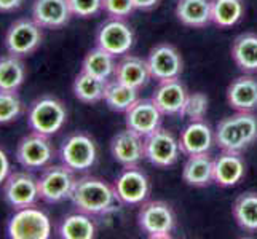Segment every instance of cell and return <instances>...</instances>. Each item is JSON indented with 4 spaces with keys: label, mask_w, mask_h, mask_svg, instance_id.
<instances>
[{
    "label": "cell",
    "mask_w": 257,
    "mask_h": 239,
    "mask_svg": "<svg viewBox=\"0 0 257 239\" xmlns=\"http://www.w3.org/2000/svg\"><path fill=\"white\" fill-rule=\"evenodd\" d=\"M133 2H135L136 10H150V8L157 7L160 0H133Z\"/></svg>",
    "instance_id": "obj_39"
},
{
    "label": "cell",
    "mask_w": 257,
    "mask_h": 239,
    "mask_svg": "<svg viewBox=\"0 0 257 239\" xmlns=\"http://www.w3.org/2000/svg\"><path fill=\"white\" fill-rule=\"evenodd\" d=\"M104 101L113 112H126L133 104L139 101V90L113 78V82H107L105 85Z\"/></svg>",
    "instance_id": "obj_27"
},
{
    "label": "cell",
    "mask_w": 257,
    "mask_h": 239,
    "mask_svg": "<svg viewBox=\"0 0 257 239\" xmlns=\"http://www.w3.org/2000/svg\"><path fill=\"white\" fill-rule=\"evenodd\" d=\"M233 217L238 226L244 231H257V193L247 191L236 198Z\"/></svg>",
    "instance_id": "obj_31"
},
{
    "label": "cell",
    "mask_w": 257,
    "mask_h": 239,
    "mask_svg": "<svg viewBox=\"0 0 257 239\" xmlns=\"http://www.w3.org/2000/svg\"><path fill=\"white\" fill-rule=\"evenodd\" d=\"M115 67H117L115 56L110 55L109 51L96 47L91 51H88L86 56L83 58L82 72H86L93 77H97L101 80H105V82H109V78L113 77V74H115Z\"/></svg>",
    "instance_id": "obj_26"
},
{
    "label": "cell",
    "mask_w": 257,
    "mask_h": 239,
    "mask_svg": "<svg viewBox=\"0 0 257 239\" xmlns=\"http://www.w3.org/2000/svg\"><path fill=\"white\" fill-rule=\"evenodd\" d=\"M110 153L117 163L123 167L138 166L144 155V137L135 131L125 129L117 132L110 140Z\"/></svg>",
    "instance_id": "obj_16"
},
{
    "label": "cell",
    "mask_w": 257,
    "mask_h": 239,
    "mask_svg": "<svg viewBox=\"0 0 257 239\" xmlns=\"http://www.w3.org/2000/svg\"><path fill=\"white\" fill-rule=\"evenodd\" d=\"M246 172L244 159L236 152H222L214 159V182L220 187H233Z\"/></svg>",
    "instance_id": "obj_20"
},
{
    "label": "cell",
    "mask_w": 257,
    "mask_h": 239,
    "mask_svg": "<svg viewBox=\"0 0 257 239\" xmlns=\"http://www.w3.org/2000/svg\"><path fill=\"white\" fill-rule=\"evenodd\" d=\"M23 113V102L16 91H0V125H8Z\"/></svg>",
    "instance_id": "obj_33"
},
{
    "label": "cell",
    "mask_w": 257,
    "mask_h": 239,
    "mask_svg": "<svg viewBox=\"0 0 257 239\" xmlns=\"http://www.w3.org/2000/svg\"><path fill=\"white\" fill-rule=\"evenodd\" d=\"M176 16L189 28H205L211 23V0H179Z\"/></svg>",
    "instance_id": "obj_24"
},
{
    "label": "cell",
    "mask_w": 257,
    "mask_h": 239,
    "mask_svg": "<svg viewBox=\"0 0 257 239\" xmlns=\"http://www.w3.org/2000/svg\"><path fill=\"white\" fill-rule=\"evenodd\" d=\"M147 66L152 78L158 82L179 78L182 72V58L173 45H157L147 58Z\"/></svg>",
    "instance_id": "obj_14"
},
{
    "label": "cell",
    "mask_w": 257,
    "mask_h": 239,
    "mask_svg": "<svg viewBox=\"0 0 257 239\" xmlns=\"http://www.w3.org/2000/svg\"><path fill=\"white\" fill-rule=\"evenodd\" d=\"M216 144L222 152L241 153L257 139V118L252 112H238L224 118L214 132Z\"/></svg>",
    "instance_id": "obj_2"
},
{
    "label": "cell",
    "mask_w": 257,
    "mask_h": 239,
    "mask_svg": "<svg viewBox=\"0 0 257 239\" xmlns=\"http://www.w3.org/2000/svg\"><path fill=\"white\" fill-rule=\"evenodd\" d=\"M232 58L244 72H257V35L241 34L232 47Z\"/></svg>",
    "instance_id": "obj_28"
},
{
    "label": "cell",
    "mask_w": 257,
    "mask_h": 239,
    "mask_svg": "<svg viewBox=\"0 0 257 239\" xmlns=\"http://www.w3.org/2000/svg\"><path fill=\"white\" fill-rule=\"evenodd\" d=\"M227 101L236 112H252L257 109V80L238 77L227 90Z\"/></svg>",
    "instance_id": "obj_21"
},
{
    "label": "cell",
    "mask_w": 257,
    "mask_h": 239,
    "mask_svg": "<svg viewBox=\"0 0 257 239\" xmlns=\"http://www.w3.org/2000/svg\"><path fill=\"white\" fill-rule=\"evenodd\" d=\"M96 43L115 58L125 56L135 45V32L120 18H110L97 29Z\"/></svg>",
    "instance_id": "obj_11"
},
{
    "label": "cell",
    "mask_w": 257,
    "mask_h": 239,
    "mask_svg": "<svg viewBox=\"0 0 257 239\" xmlns=\"http://www.w3.org/2000/svg\"><path fill=\"white\" fill-rule=\"evenodd\" d=\"M55 156V150L47 136L32 134L24 136L20 144L16 147V159L24 169L35 171V169H43L50 164V161Z\"/></svg>",
    "instance_id": "obj_12"
},
{
    "label": "cell",
    "mask_w": 257,
    "mask_h": 239,
    "mask_svg": "<svg viewBox=\"0 0 257 239\" xmlns=\"http://www.w3.org/2000/svg\"><path fill=\"white\" fill-rule=\"evenodd\" d=\"M39 193L40 199L56 204L70 196V191L75 183L74 171L66 164L47 166L39 177Z\"/></svg>",
    "instance_id": "obj_7"
},
{
    "label": "cell",
    "mask_w": 257,
    "mask_h": 239,
    "mask_svg": "<svg viewBox=\"0 0 257 239\" xmlns=\"http://www.w3.org/2000/svg\"><path fill=\"white\" fill-rule=\"evenodd\" d=\"M26 80V67L21 58L8 53L0 58V91H18Z\"/></svg>",
    "instance_id": "obj_29"
},
{
    "label": "cell",
    "mask_w": 257,
    "mask_h": 239,
    "mask_svg": "<svg viewBox=\"0 0 257 239\" xmlns=\"http://www.w3.org/2000/svg\"><path fill=\"white\" fill-rule=\"evenodd\" d=\"M105 85H107L105 80L93 77L86 72H80L74 80L72 90H74V96L80 102L96 104L104 99Z\"/></svg>",
    "instance_id": "obj_30"
},
{
    "label": "cell",
    "mask_w": 257,
    "mask_h": 239,
    "mask_svg": "<svg viewBox=\"0 0 257 239\" xmlns=\"http://www.w3.org/2000/svg\"><path fill=\"white\" fill-rule=\"evenodd\" d=\"M179 140L171 131L158 128L152 134L144 137V155L146 159L155 167H170L181 155Z\"/></svg>",
    "instance_id": "obj_9"
},
{
    "label": "cell",
    "mask_w": 257,
    "mask_h": 239,
    "mask_svg": "<svg viewBox=\"0 0 257 239\" xmlns=\"http://www.w3.org/2000/svg\"><path fill=\"white\" fill-rule=\"evenodd\" d=\"M182 179L190 187H206L214 180V159L208 153L190 155L184 164Z\"/></svg>",
    "instance_id": "obj_22"
},
{
    "label": "cell",
    "mask_w": 257,
    "mask_h": 239,
    "mask_svg": "<svg viewBox=\"0 0 257 239\" xmlns=\"http://www.w3.org/2000/svg\"><path fill=\"white\" fill-rule=\"evenodd\" d=\"M58 236L63 239H93L96 236V225L91 215L78 210L61 220Z\"/></svg>",
    "instance_id": "obj_25"
},
{
    "label": "cell",
    "mask_w": 257,
    "mask_h": 239,
    "mask_svg": "<svg viewBox=\"0 0 257 239\" xmlns=\"http://www.w3.org/2000/svg\"><path fill=\"white\" fill-rule=\"evenodd\" d=\"M102 10L110 18H123L130 16L136 10L133 0H102Z\"/></svg>",
    "instance_id": "obj_36"
},
{
    "label": "cell",
    "mask_w": 257,
    "mask_h": 239,
    "mask_svg": "<svg viewBox=\"0 0 257 239\" xmlns=\"http://www.w3.org/2000/svg\"><path fill=\"white\" fill-rule=\"evenodd\" d=\"M138 225L149 237L152 239H166L170 237L176 217L170 204L163 201H144L141 204L138 214Z\"/></svg>",
    "instance_id": "obj_5"
},
{
    "label": "cell",
    "mask_w": 257,
    "mask_h": 239,
    "mask_svg": "<svg viewBox=\"0 0 257 239\" xmlns=\"http://www.w3.org/2000/svg\"><path fill=\"white\" fill-rule=\"evenodd\" d=\"M61 163L74 172H83L91 169L97 158V148L94 140L85 132H75L64 139L59 148Z\"/></svg>",
    "instance_id": "obj_6"
},
{
    "label": "cell",
    "mask_w": 257,
    "mask_h": 239,
    "mask_svg": "<svg viewBox=\"0 0 257 239\" xmlns=\"http://www.w3.org/2000/svg\"><path fill=\"white\" fill-rule=\"evenodd\" d=\"M69 199L78 210L91 217L109 214L115 210L120 202L115 194L113 185H109L105 180L91 175L75 179Z\"/></svg>",
    "instance_id": "obj_1"
},
{
    "label": "cell",
    "mask_w": 257,
    "mask_h": 239,
    "mask_svg": "<svg viewBox=\"0 0 257 239\" xmlns=\"http://www.w3.org/2000/svg\"><path fill=\"white\" fill-rule=\"evenodd\" d=\"M162 115L152 99H139L125 112V123L128 129L146 137L160 128Z\"/></svg>",
    "instance_id": "obj_15"
},
{
    "label": "cell",
    "mask_w": 257,
    "mask_h": 239,
    "mask_svg": "<svg viewBox=\"0 0 257 239\" xmlns=\"http://www.w3.org/2000/svg\"><path fill=\"white\" fill-rule=\"evenodd\" d=\"M4 198L13 209L35 206L40 199L39 180L28 171L10 172L4 182Z\"/></svg>",
    "instance_id": "obj_10"
},
{
    "label": "cell",
    "mask_w": 257,
    "mask_h": 239,
    "mask_svg": "<svg viewBox=\"0 0 257 239\" xmlns=\"http://www.w3.org/2000/svg\"><path fill=\"white\" fill-rule=\"evenodd\" d=\"M150 75V70L147 66V61L141 59L138 56H125L115 67L113 78L118 80L120 83H125L131 88L141 90L147 85Z\"/></svg>",
    "instance_id": "obj_23"
},
{
    "label": "cell",
    "mask_w": 257,
    "mask_h": 239,
    "mask_svg": "<svg viewBox=\"0 0 257 239\" xmlns=\"http://www.w3.org/2000/svg\"><path fill=\"white\" fill-rule=\"evenodd\" d=\"M69 0H34L32 20L42 29H61L72 18Z\"/></svg>",
    "instance_id": "obj_17"
},
{
    "label": "cell",
    "mask_w": 257,
    "mask_h": 239,
    "mask_svg": "<svg viewBox=\"0 0 257 239\" xmlns=\"http://www.w3.org/2000/svg\"><path fill=\"white\" fill-rule=\"evenodd\" d=\"M24 0H0V13H13L23 7Z\"/></svg>",
    "instance_id": "obj_38"
},
{
    "label": "cell",
    "mask_w": 257,
    "mask_h": 239,
    "mask_svg": "<svg viewBox=\"0 0 257 239\" xmlns=\"http://www.w3.org/2000/svg\"><path fill=\"white\" fill-rule=\"evenodd\" d=\"M8 175H10V161H8L7 153L0 148V185L7 180Z\"/></svg>",
    "instance_id": "obj_37"
},
{
    "label": "cell",
    "mask_w": 257,
    "mask_h": 239,
    "mask_svg": "<svg viewBox=\"0 0 257 239\" xmlns=\"http://www.w3.org/2000/svg\"><path fill=\"white\" fill-rule=\"evenodd\" d=\"M185 99H187V91L179 78L160 82L152 96V101L163 115H182Z\"/></svg>",
    "instance_id": "obj_19"
},
{
    "label": "cell",
    "mask_w": 257,
    "mask_h": 239,
    "mask_svg": "<svg viewBox=\"0 0 257 239\" xmlns=\"http://www.w3.org/2000/svg\"><path fill=\"white\" fill-rule=\"evenodd\" d=\"M42 28L34 20H18L7 31L5 47L13 56L26 58L42 45Z\"/></svg>",
    "instance_id": "obj_8"
},
{
    "label": "cell",
    "mask_w": 257,
    "mask_h": 239,
    "mask_svg": "<svg viewBox=\"0 0 257 239\" xmlns=\"http://www.w3.org/2000/svg\"><path fill=\"white\" fill-rule=\"evenodd\" d=\"M67 121L64 104L53 96H42L35 99L28 110V125L32 132L42 136H53L61 131Z\"/></svg>",
    "instance_id": "obj_3"
},
{
    "label": "cell",
    "mask_w": 257,
    "mask_h": 239,
    "mask_svg": "<svg viewBox=\"0 0 257 239\" xmlns=\"http://www.w3.org/2000/svg\"><path fill=\"white\" fill-rule=\"evenodd\" d=\"M243 13L241 0H211V21L219 28H232L241 20Z\"/></svg>",
    "instance_id": "obj_32"
},
{
    "label": "cell",
    "mask_w": 257,
    "mask_h": 239,
    "mask_svg": "<svg viewBox=\"0 0 257 239\" xmlns=\"http://www.w3.org/2000/svg\"><path fill=\"white\" fill-rule=\"evenodd\" d=\"M7 236L10 239H48L51 220L34 206L15 209V214L7 222Z\"/></svg>",
    "instance_id": "obj_4"
},
{
    "label": "cell",
    "mask_w": 257,
    "mask_h": 239,
    "mask_svg": "<svg viewBox=\"0 0 257 239\" xmlns=\"http://www.w3.org/2000/svg\"><path fill=\"white\" fill-rule=\"evenodd\" d=\"M209 107V99L205 93H192L187 94V99L184 104L182 117H187L190 121H201L205 120Z\"/></svg>",
    "instance_id": "obj_34"
},
{
    "label": "cell",
    "mask_w": 257,
    "mask_h": 239,
    "mask_svg": "<svg viewBox=\"0 0 257 239\" xmlns=\"http://www.w3.org/2000/svg\"><path fill=\"white\" fill-rule=\"evenodd\" d=\"M70 10L78 18H93L102 10V0H69Z\"/></svg>",
    "instance_id": "obj_35"
},
{
    "label": "cell",
    "mask_w": 257,
    "mask_h": 239,
    "mask_svg": "<svg viewBox=\"0 0 257 239\" xmlns=\"http://www.w3.org/2000/svg\"><path fill=\"white\" fill-rule=\"evenodd\" d=\"M113 190L121 204L136 206L147 201L150 183L147 175L138 166L125 167L113 182Z\"/></svg>",
    "instance_id": "obj_13"
},
{
    "label": "cell",
    "mask_w": 257,
    "mask_h": 239,
    "mask_svg": "<svg viewBox=\"0 0 257 239\" xmlns=\"http://www.w3.org/2000/svg\"><path fill=\"white\" fill-rule=\"evenodd\" d=\"M216 142L214 132L211 126L206 125L205 120L201 121H190L187 126L181 132L179 145L182 153L185 155H200V153H209L212 144Z\"/></svg>",
    "instance_id": "obj_18"
}]
</instances>
